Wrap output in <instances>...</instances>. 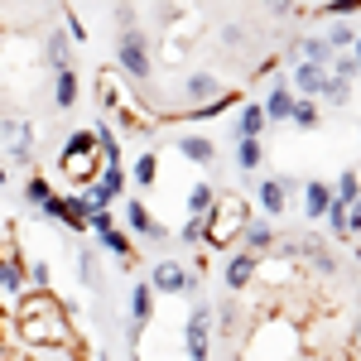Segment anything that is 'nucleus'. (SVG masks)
<instances>
[{"label":"nucleus","mask_w":361,"mask_h":361,"mask_svg":"<svg viewBox=\"0 0 361 361\" xmlns=\"http://www.w3.org/2000/svg\"><path fill=\"white\" fill-rule=\"evenodd\" d=\"M20 337L34 342V347H63L68 342V323L49 294H34L25 308H20Z\"/></svg>","instance_id":"f257e3e1"},{"label":"nucleus","mask_w":361,"mask_h":361,"mask_svg":"<svg viewBox=\"0 0 361 361\" xmlns=\"http://www.w3.org/2000/svg\"><path fill=\"white\" fill-rule=\"evenodd\" d=\"M250 222V207H246V197H236V193H226L212 202V212L202 217V226H207V236L202 241H212V246H226V241H236L241 236V226Z\"/></svg>","instance_id":"f03ea898"},{"label":"nucleus","mask_w":361,"mask_h":361,"mask_svg":"<svg viewBox=\"0 0 361 361\" xmlns=\"http://www.w3.org/2000/svg\"><path fill=\"white\" fill-rule=\"evenodd\" d=\"M97 154H102V145H97V135L92 130H78V135L63 145V173L73 178V183H92V169H97Z\"/></svg>","instance_id":"7ed1b4c3"},{"label":"nucleus","mask_w":361,"mask_h":361,"mask_svg":"<svg viewBox=\"0 0 361 361\" xmlns=\"http://www.w3.org/2000/svg\"><path fill=\"white\" fill-rule=\"evenodd\" d=\"M149 289H164V294H193L197 275H188L178 260H159V265H154V275H149Z\"/></svg>","instance_id":"20e7f679"},{"label":"nucleus","mask_w":361,"mask_h":361,"mask_svg":"<svg viewBox=\"0 0 361 361\" xmlns=\"http://www.w3.org/2000/svg\"><path fill=\"white\" fill-rule=\"evenodd\" d=\"M207 337H212V318H207V308H193L188 313V333H183V342H188V361H207Z\"/></svg>","instance_id":"39448f33"},{"label":"nucleus","mask_w":361,"mask_h":361,"mask_svg":"<svg viewBox=\"0 0 361 361\" xmlns=\"http://www.w3.org/2000/svg\"><path fill=\"white\" fill-rule=\"evenodd\" d=\"M121 68L130 78H149V54H145V39H140L135 29L121 34Z\"/></svg>","instance_id":"423d86ee"},{"label":"nucleus","mask_w":361,"mask_h":361,"mask_svg":"<svg viewBox=\"0 0 361 361\" xmlns=\"http://www.w3.org/2000/svg\"><path fill=\"white\" fill-rule=\"evenodd\" d=\"M126 193V173H121V169H106V173H102V178H97V183H92V207H106V202H116V197Z\"/></svg>","instance_id":"0eeeda50"},{"label":"nucleus","mask_w":361,"mask_h":361,"mask_svg":"<svg viewBox=\"0 0 361 361\" xmlns=\"http://www.w3.org/2000/svg\"><path fill=\"white\" fill-rule=\"evenodd\" d=\"M0 135H5V149H10V159H20V164H25V159H29V140H34L29 121H5V126H0Z\"/></svg>","instance_id":"6e6552de"},{"label":"nucleus","mask_w":361,"mask_h":361,"mask_svg":"<svg viewBox=\"0 0 361 361\" xmlns=\"http://www.w3.org/2000/svg\"><path fill=\"white\" fill-rule=\"evenodd\" d=\"M284 202H289V178H265V183H260V207H265L270 217H279Z\"/></svg>","instance_id":"1a4fd4ad"},{"label":"nucleus","mask_w":361,"mask_h":361,"mask_svg":"<svg viewBox=\"0 0 361 361\" xmlns=\"http://www.w3.org/2000/svg\"><path fill=\"white\" fill-rule=\"evenodd\" d=\"M250 279H255V255H250V250L231 255V265H226V289H246Z\"/></svg>","instance_id":"9d476101"},{"label":"nucleus","mask_w":361,"mask_h":361,"mask_svg":"<svg viewBox=\"0 0 361 361\" xmlns=\"http://www.w3.org/2000/svg\"><path fill=\"white\" fill-rule=\"evenodd\" d=\"M126 222H130V231L149 236V241H164V226H159V222H149V212H145L140 202H126Z\"/></svg>","instance_id":"9b49d317"},{"label":"nucleus","mask_w":361,"mask_h":361,"mask_svg":"<svg viewBox=\"0 0 361 361\" xmlns=\"http://www.w3.org/2000/svg\"><path fill=\"white\" fill-rule=\"evenodd\" d=\"M323 78H328V73H323L318 63H304V58H299V68H294V87H299L304 97H318V92H323Z\"/></svg>","instance_id":"f8f14e48"},{"label":"nucleus","mask_w":361,"mask_h":361,"mask_svg":"<svg viewBox=\"0 0 361 361\" xmlns=\"http://www.w3.org/2000/svg\"><path fill=\"white\" fill-rule=\"evenodd\" d=\"M308 255V265H313V270H318V275H337V255L328 246H323V241H304V246H299Z\"/></svg>","instance_id":"ddd939ff"},{"label":"nucleus","mask_w":361,"mask_h":361,"mask_svg":"<svg viewBox=\"0 0 361 361\" xmlns=\"http://www.w3.org/2000/svg\"><path fill=\"white\" fill-rule=\"evenodd\" d=\"M178 154H183V159H193V164H212V159H217V149H212V140H202V135H188V140H178Z\"/></svg>","instance_id":"4468645a"},{"label":"nucleus","mask_w":361,"mask_h":361,"mask_svg":"<svg viewBox=\"0 0 361 361\" xmlns=\"http://www.w3.org/2000/svg\"><path fill=\"white\" fill-rule=\"evenodd\" d=\"M54 102H58V106H63V111H68V106L78 102V73H73L68 63L58 68V87H54Z\"/></svg>","instance_id":"2eb2a0df"},{"label":"nucleus","mask_w":361,"mask_h":361,"mask_svg":"<svg viewBox=\"0 0 361 361\" xmlns=\"http://www.w3.org/2000/svg\"><path fill=\"white\" fill-rule=\"evenodd\" d=\"M149 313H154V289H149V284H135V289H130V318H135V328Z\"/></svg>","instance_id":"dca6fc26"},{"label":"nucleus","mask_w":361,"mask_h":361,"mask_svg":"<svg viewBox=\"0 0 361 361\" xmlns=\"http://www.w3.org/2000/svg\"><path fill=\"white\" fill-rule=\"evenodd\" d=\"M289 111H294V97H289V87H284V82H275L270 102H265V116H270V121H289Z\"/></svg>","instance_id":"f3484780"},{"label":"nucleus","mask_w":361,"mask_h":361,"mask_svg":"<svg viewBox=\"0 0 361 361\" xmlns=\"http://www.w3.org/2000/svg\"><path fill=\"white\" fill-rule=\"evenodd\" d=\"M328 202H333V193H328L323 183H308V188H304V212L313 217V222H318V217L328 212Z\"/></svg>","instance_id":"a211bd4d"},{"label":"nucleus","mask_w":361,"mask_h":361,"mask_svg":"<svg viewBox=\"0 0 361 361\" xmlns=\"http://www.w3.org/2000/svg\"><path fill=\"white\" fill-rule=\"evenodd\" d=\"M299 58H304V63H318V68H328V63H333V44H328V39H304V44H299Z\"/></svg>","instance_id":"6ab92c4d"},{"label":"nucleus","mask_w":361,"mask_h":361,"mask_svg":"<svg viewBox=\"0 0 361 361\" xmlns=\"http://www.w3.org/2000/svg\"><path fill=\"white\" fill-rule=\"evenodd\" d=\"M20 284H25V265H20L15 255H0V289L20 294Z\"/></svg>","instance_id":"aec40b11"},{"label":"nucleus","mask_w":361,"mask_h":361,"mask_svg":"<svg viewBox=\"0 0 361 361\" xmlns=\"http://www.w3.org/2000/svg\"><path fill=\"white\" fill-rule=\"evenodd\" d=\"M102 246L111 250V255H121V265H126V270H130V265H135V250H130V241H126V236H121V231H102Z\"/></svg>","instance_id":"412c9836"},{"label":"nucleus","mask_w":361,"mask_h":361,"mask_svg":"<svg viewBox=\"0 0 361 361\" xmlns=\"http://www.w3.org/2000/svg\"><path fill=\"white\" fill-rule=\"evenodd\" d=\"M260 159H265L260 140H255V135H241V145H236V164H241V169H255Z\"/></svg>","instance_id":"4be33fe9"},{"label":"nucleus","mask_w":361,"mask_h":361,"mask_svg":"<svg viewBox=\"0 0 361 361\" xmlns=\"http://www.w3.org/2000/svg\"><path fill=\"white\" fill-rule=\"evenodd\" d=\"M212 202H217V193H212L207 183H197L193 193H188V212H193V217H207V212H212Z\"/></svg>","instance_id":"5701e85b"},{"label":"nucleus","mask_w":361,"mask_h":361,"mask_svg":"<svg viewBox=\"0 0 361 361\" xmlns=\"http://www.w3.org/2000/svg\"><path fill=\"white\" fill-rule=\"evenodd\" d=\"M289 121H294L299 130H313V126H318V111H313V97H304V102H294V111H289Z\"/></svg>","instance_id":"b1692460"},{"label":"nucleus","mask_w":361,"mask_h":361,"mask_svg":"<svg viewBox=\"0 0 361 361\" xmlns=\"http://www.w3.org/2000/svg\"><path fill=\"white\" fill-rule=\"evenodd\" d=\"M241 236H246L250 250H265V246H270V226H265V222H246V226H241Z\"/></svg>","instance_id":"393cba45"},{"label":"nucleus","mask_w":361,"mask_h":361,"mask_svg":"<svg viewBox=\"0 0 361 361\" xmlns=\"http://www.w3.org/2000/svg\"><path fill=\"white\" fill-rule=\"evenodd\" d=\"M154 173H159V159H154V154H140L135 159V183L154 188Z\"/></svg>","instance_id":"a878e982"},{"label":"nucleus","mask_w":361,"mask_h":361,"mask_svg":"<svg viewBox=\"0 0 361 361\" xmlns=\"http://www.w3.org/2000/svg\"><path fill=\"white\" fill-rule=\"evenodd\" d=\"M260 130H265V111L260 106H246L241 111V135H260Z\"/></svg>","instance_id":"bb28decb"},{"label":"nucleus","mask_w":361,"mask_h":361,"mask_svg":"<svg viewBox=\"0 0 361 361\" xmlns=\"http://www.w3.org/2000/svg\"><path fill=\"white\" fill-rule=\"evenodd\" d=\"M188 97H197V102H202V97H217V82H212L207 73H197V78H188Z\"/></svg>","instance_id":"cd10ccee"},{"label":"nucleus","mask_w":361,"mask_h":361,"mask_svg":"<svg viewBox=\"0 0 361 361\" xmlns=\"http://www.w3.org/2000/svg\"><path fill=\"white\" fill-rule=\"evenodd\" d=\"M323 97L328 102H347V78H323Z\"/></svg>","instance_id":"c85d7f7f"},{"label":"nucleus","mask_w":361,"mask_h":361,"mask_svg":"<svg viewBox=\"0 0 361 361\" xmlns=\"http://www.w3.org/2000/svg\"><path fill=\"white\" fill-rule=\"evenodd\" d=\"M337 197H342V202H352V197H357V173H352V169L337 178Z\"/></svg>","instance_id":"c756f323"},{"label":"nucleus","mask_w":361,"mask_h":361,"mask_svg":"<svg viewBox=\"0 0 361 361\" xmlns=\"http://www.w3.org/2000/svg\"><path fill=\"white\" fill-rule=\"evenodd\" d=\"M49 54H54V63H58V68L68 63V39H63V34H49Z\"/></svg>","instance_id":"7c9ffc66"},{"label":"nucleus","mask_w":361,"mask_h":361,"mask_svg":"<svg viewBox=\"0 0 361 361\" xmlns=\"http://www.w3.org/2000/svg\"><path fill=\"white\" fill-rule=\"evenodd\" d=\"M352 231H361V193L347 202V236H352Z\"/></svg>","instance_id":"2f4dec72"},{"label":"nucleus","mask_w":361,"mask_h":361,"mask_svg":"<svg viewBox=\"0 0 361 361\" xmlns=\"http://www.w3.org/2000/svg\"><path fill=\"white\" fill-rule=\"evenodd\" d=\"M25 193H29V202H44V197L54 193V188H49L44 178H29V183H25Z\"/></svg>","instance_id":"473e14b6"},{"label":"nucleus","mask_w":361,"mask_h":361,"mask_svg":"<svg viewBox=\"0 0 361 361\" xmlns=\"http://www.w3.org/2000/svg\"><path fill=\"white\" fill-rule=\"evenodd\" d=\"M328 44H333V49H347V44H352V25H333Z\"/></svg>","instance_id":"72a5a7b5"},{"label":"nucleus","mask_w":361,"mask_h":361,"mask_svg":"<svg viewBox=\"0 0 361 361\" xmlns=\"http://www.w3.org/2000/svg\"><path fill=\"white\" fill-rule=\"evenodd\" d=\"M202 236H207V226H202V217H193V222L183 226V241H188V246H197Z\"/></svg>","instance_id":"f704fd0d"},{"label":"nucleus","mask_w":361,"mask_h":361,"mask_svg":"<svg viewBox=\"0 0 361 361\" xmlns=\"http://www.w3.org/2000/svg\"><path fill=\"white\" fill-rule=\"evenodd\" d=\"M82 279L97 284V255H92V250H82Z\"/></svg>","instance_id":"c9c22d12"},{"label":"nucleus","mask_w":361,"mask_h":361,"mask_svg":"<svg viewBox=\"0 0 361 361\" xmlns=\"http://www.w3.org/2000/svg\"><path fill=\"white\" fill-rule=\"evenodd\" d=\"M357 5H361V0H333V5H328V15H352Z\"/></svg>","instance_id":"e433bc0d"},{"label":"nucleus","mask_w":361,"mask_h":361,"mask_svg":"<svg viewBox=\"0 0 361 361\" xmlns=\"http://www.w3.org/2000/svg\"><path fill=\"white\" fill-rule=\"evenodd\" d=\"M29 279L34 284H49V265H29Z\"/></svg>","instance_id":"4c0bfd02"},{"label":"nucleus","mask_w":361,"mask_h":361,"mask_svg":"<svg viewBox=\"0 0 361 361\" xmlns=\"http://www.w3.org/2000/svg\"><path fill=\"white\" fill-rule=\"evenodd\" d=\"M265 5H270V10H275V15H284V10H289V5H294V0H265Z\"/></svg>","instance_id":"58836bf2"},{"label":"nucleus","mask_w":361,"mask_h":361,"mask_svg":"<svg viewBox=\"0 0 361 361\" xmlns=\"http://www.w3.org/2000/svg\"><path fill=\"white\" fill-rule=\"evenodd\" d=\"M357 347H361V313H357Z\"/></svg>","instance_id":"ea45409f"},{"label":"nucleus","mask_w":361,"mask_h":361,"mask_svg":"<svg viewBox=\"0 0 361 361\" xmlns=\"http://www.w3.org/2000/svg\"><path fill=\"white\" fill-rule=\"evenodd\" d=\"M352 58H357V63H361V39H357V54H352Z\"/></svg>","instance_id":"a19ab883"}]
</instances>
